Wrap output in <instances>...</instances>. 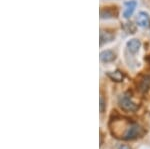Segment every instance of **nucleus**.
<instances>
[{"label":"nucleus","mask_w":150,"mask_h":149,"mask_svg":"<svg viewBox=\"0 0 150 149\" xmlns=\"http://www.w3.org/2000/svg\"><path fill=\"white\" fill-rule=\"evenodd\" d=\"M109 129L115 137L122 140H134L143 137L145 129L138 123L129 119H112L109 123Z\"/></svg>","instance_id":"f257e3e1"},{"label":"nucleus","mask_w":150,"mask_h":149,"mask_svg":"<svg viewBox=\"0 0 150 149\" xmlns=\"http://www.w3.org/2000/svg\"><path fill=\"white\" fill-rule=\"evenodd\" d=\"M118 104H119V106L122 110L127 112H134L138 109V105L132 100L129 92H126L120 96L119 100H118Z\"/></svg>","instance_id":"f03ea898"},{"label":"nucleus","mask_w":150,"mask_h":149,"mask_svg":"<svg viewBox=\"0 0 150 149\" xmlns=\"http://www.w3.org/2000/svg\"><path fill=\"white\" fill-rule=\"evenodd\" d=\"M137 6V2L135 0H130V1L125 2V9L123 12V16L124 18H129L132 16L133 12L135 11V8Z\"/></svg>","instance_id":"7ed1b4c3"},{"label":"nucleus","mask_w":150,"mask_h":149,"mask_svg":"<svg viewBox=\"0 0 150 149\" xmlns=\"http://www.w3.org/2000/svg\"><path fill=\"white\" fill-rule=\"evenodd\" d=\"M137 24L140 27L148 28L150 27V17L146 12H140L137 16Z\"/></svg>","instance_id":"20e7f679"},{"label":"nucleus","mask_w":150,"mask_h":149,"mask_svg":"<svg viewBox=\"0 0 150 149\" xmlns=\"http://www.w3.org/2000/svg\"><path fill=\"white\" fill-rule=\"evenodd\" d=\"M116 58V55L113 51L111 50H104L100 53V60L104 63H109L112 62L113 60Z\"/></svg>","instance_id":"39448f33"},{"label":"nucleus","mask_w":150,"mask_h":149,"mask_svg":"<svg viewBox=\"0 0 150 149\" xmlns=\"http://www.w3.org/2000/svg\"><path fill=\"white\" fill-rule=\"evenodd\" d=\"M140 46H141V43L138 39H131L127 42V49L132 54L137 53L139 51Z\"/></svg>","instance_id":"423d86ee"},{"label":"nucleus","mask_w":150,"mask_h":149,"mask_svg":"<svg viewBox=\"0 0 150 149\" xmlns=\"http://www.w3.org/2000/svg\"><path fill=\"white\" fill-rule=\"evenodd\" d=\"M137 87H138V89L141 92H146L150 87V76L149 75L143 76L139 80L138 84H137Z\"/></svg>","instance_id":"0eeeda50"},{"label":"nucleus","mask_w":150,"mask_h":149,"mask_svg":"<svg viewBox=\"0 0 150 149\" xmlns=\"http://www.w3.org/2000/svg\"><path fill=\"white\" fill-rule=\"evenodd\" d=\"M108 77H109L111 80L115 81V82H121L123 80V78H124V75H123V73L121 71L119 70H116V71H113V72H109V73L107 74Z\"/></svg>","instance_id":"6e6552de"},{"label":"nucleus","mask_w":150,"mask_h":149,"mask_svg":"<svg viewBox=\"0 0 150 149\" xmlns=\"http://www.w3.org/2000/svg\"><path fill=\"white\" fill-rule=\"evenodd\" d=\"M117 13H114L113 10L111 8H105V9H101L100 10V18L101 19H108V18H113L115 17L114 15H116Z\"/></svg>","instance_id":"1a4fd4ad"},{"label":"nucleus","mask_w":150,"mask_h":149,"mask_svg":"<svg viewBox=\"0 0 150 149\" xmlns=\"http://www.w3.org/2000/svg\"><path fill=\"white\" fill-rule=\"evenodd\" d=\"M105 107H106L105 101H104L103 96L101 95L100 96V112H101V113H103V112H104V110H105Z\"/></svg>","instance_id":"9d476101"},{"label":"nucleus","mask_w":150,"mask_h":149,"mask_svg":"<svg viewBox=\"0 0 150 149\" xmlns=\"http://www.w3.org/2000/svg\"><path fill=\"white\" fill-rule=\"evenodd\" d=\"M118 149H131V148L128 145H120L119 147H118Z\"/></svg>","instance_id":"9b49d317"}]
</instances>
